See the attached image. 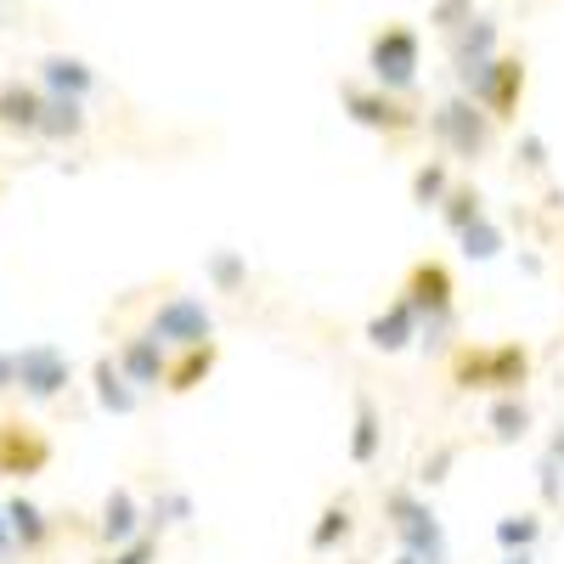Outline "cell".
<instances>
[{
  "mask_svg": "<svg viewBox=\"0 0 564 564\" xmlns=\"http://www.w3.org/2000/svg\"><path fill=\"white\" fill-rule=\"evenodd\" d=\"M446 193H452V170H446V159H430V164H417V170H412V204H417V209H441Z\"/></svg>",
  "mask_w": 564,
  "mask_h": 564,
  "instance_id": "obj_26",
  "label": "cell"
},
{
  "mask_svg": "<svg viewBox=\"0 0 564 564\" xmlns=\"http://www.w3.org/2000/svg\"><path fill=\"white\" fill-rule=\"evenodd\" d=\"M452 384L457 390H491V395H513L531 384V350L520 339L502 345H457L452 350Z\"/></svg>",
  "mask_w": 564,
  "mask_h": 564,
  "instance_id": "obj_1",
  "label": "cell"
},
{
  "mask_svg": "<svg viewBox=\"0 0 564 564\" xmlns=\"http://www.w3.org/2000/svg\"><path fill=\"white\" fill-rule=\"evenodd\" d=\"M7 513H12V536H18L23 553H40L45 542H52V520H45V513H40L29 497H12Z\"/></svg>",
  "mask_w": 564,
  "mask_h": 564,
  "instance_id": "obj_23",
  "label": "cell"
},
{
  "mask_svg": "<svg viewBox=\"0 0 564 564\" xmlns=\"http://www.w3.org/2000/svg\"><path fill=\"white\" fill-rule=\"evenodd\" d=\"M52 463V446H45V435L23 430V423H0V475H40V468Z\"/></svg>",
  "mask_w": 564,
  "mask_h": 564,
  "instance_id": "obj_11",
  "label": "cell"
},
{
  "mask_svg": "<svg viewBox=\"0 0 564 564\" xmlns=\"http://www.w3.org/2000/svg\"><path fill=\"white\" fill-rule=\"evenodd\" d=\"M542 542V513L536 508H520V513H502L497 520V547L502 553H531Z\"/></svg>",
  "mask_w": 564,
  "mask_h": 564,
  "instance_id": "obj_24",
  "label": "cell"
},
{
  "mask_svg": "<svg viewBox=\"0 0 564 564\" xmlns=\"http://www.w3.org/2000/svg\"><path fill=\"white\" fill-rule=\"evenodd\" d=\"M186 520H193V497H186V491H159V502H153V513H148V525L170 531V525H186Z\"/></svg>",
  "mask_w": 564,
  "mask_h": 564,
  "instance_id": "obj_29",
  "label": "cell"
},
{
  "mask_svg": "<svg viewBox=\"0 0 564 564\" xmlns=\"http://www.w3.org/2000/svg\"><path fill=\"white\" fill-rule=\"evenodd\" d=\"M12 384H18V356L0 350V390H12Z\"/></svg>",
  "mask_w": 564,
  "mask_h": 564,
  "instance_id": "obj_35",
  "label": "cell"
},
{
  "mask_svg": "<svg viewBox=\"0 0 564 564\" xmlns=\"http://www.w3.org/2000/svg\"><path fill=\"white\" fill-rule=\"evenodd\" d=\"M90 379H97V406H102V412H113V417H130V412H135L141 390L124 379L119 356H102L97 367H90Z\"/></svg>",
  "mask_w": 564,
  "mask_h": 564,
  "instance_id": "obj_19",
  "label": "cell"
},
{
  "mask_svg": "<svg viewBox=\"0 0 564 564\" xmlns=\"http://www.w3.org/2000/svg\"><path fill=\"white\" fill-rule=\"evenodd\" d=\"M468 18H475V0H435L430 7V29L435 34H457Z\"/></svg>",
  "mask_w": 564,
  "mask_h": 564,
  "instance_id": "obj_30",
  "label": "cell"
},
{
  "mask_svg": "<svg viewBox=\"0 0 564 564\" xmlns=\"http://www.w3.org/2000/svg\"><path fill=\"white\" fill-rule=\"evenodd\" d=\"M141 531H148V520H141L135 491H130V486H113L108 502H102V525H97V536H102L108 547H119V542H135Z\"/></svg>",
  "mask_w": 564,
  "mask_h": 564,
  "instance_id": "obj_15",
  "label": "cell"
},
{
  "mask_svg": "<svg viewBox=\"0 0 564 564\" xmlns=\"http://www.w3.org/2000/svg\"><path fill=\"white\" fill-rule=\"evenodd\" d=\"M159 558V536H148V531H141L135 542H119L102 564H153Z\"/></svg>",
  "mask_w": 564,
  "mask_h": 564,
  "instance_id": "obj_31",
  "label": "cell"
},
{
  "mask_svg": "<svg viewBox=\"0 0 564 564\" xmlns=\"http://www.w3.org/2000/svg\"><path fill=\"white\" fill-rule=\"evenodd\" d=\"M204 276H209L215 294H238V289H249V260H243L238 249H209Z\"/></svg>",
  "mask_w": 564,
  "mask_h": 564,
  "instance_id": "obj_25",
  "label": "cell"
},
{
  "mask_svg": "<svg viewBox=\"0 0 564 564\" xmlns=\"http://www.w3.org/2000/svg\"><path fill=\"white\" fill-rule=\"evenodd\" d=\"M536 486H542V502H547V508L564 502V463H558V457L542 452V463H536Z\"/></svg>",
  "mask_w": 564,
  "mask_h": 564,
  "instance_id": "obj_32",
  "label": "cell"
},
{
  "mask_svg": "<svg viewBox=\"0 0 564 564\" xmlns=\"http://www.w3.org/2000/svg\"><path fill=\"white\" fill-rule=\"evenodd\" d=\"M446 52H452V68H475V63H491L497 52H502V29H497V18H486V12H475L457 34H446Z\"/></svg>",
  "mask_w": 564,
  "mask_h": 564,
  "instance_id": "obj_12",
  "label": "cell"
},
{
  "mask_svg": "<svg viewBox=\"0 0 564 564\" xmlns=\"http://www.w3.org/2000/svg\"><path fill=\"white\" fill-rule=\"evenodd\" d=\"M480 215H486V204H480V193H475V186H452V193H446V204H441V220H446V231H452V238H457L463 226H475Z\"/></svg>",
  "mask_w": 564,
  "mask_h": 564,
  "instance_id": "obj_28",
  "label": "cell"
},
{
  "mask_svg": "<svg viewBox=\"0 0 564 564\" xmlns=\"http://www.w3.org/2000/svg\"><path fill=\"white\" fill-rule=\"evenodd\" d=\"M520 102H525V57L502 52L497 74H491V90H486V108L497 113V124H513L520 119Z\"/></svg>",
  "mask_w": 564,
  "mask_h": 564,
  "instance_id": "obj_14",
  "label": "cell"
},
{
  "mask_svg": "<svg viewBox=\"0 0 564 564\" xmlns=\"http://www.w3.org/2000/svg\"><path fill=\"white\" fill-rule=\"evenodd\" d=\"M531 423H536V412H531L525 390H513V395H491V406H486V430H491V441L513 446V441H525V435H531Z\"/></svg>",
  "mask_w": 564,
  "mask_h": 564,
  "instance_id": "obj_16",
  "label": "cell"
},
{
  "mask_svg": "<svg viewBox=\"0 0 564 564\" xmlns=\"http://www.w3.org/2000/svg\"><path fill=\"white\" fill-rule=\"evenodd\" d=\"M497 564H536V547H531V553H502Z\"/></svg>",
  "mask_w": 564,
  "mask_h": 564,
  "instance_id": "obj_38",
  "label": "cell"
},
{
  "mask_svg": "<svg viewBox=\"0 0 564 564\" xmlns=\"http://www.w3.org/2000/svg\"><path fill=\"white\" fill-rule=\"evenodd\" d=\"M417 68H423V40L412 23H384L367 40V74L372 85L395 90V97H412L417 90Z\"/></svg>",
  "mask_w": 564,
  "mask_h": 564,
  "instance_id": "obj_4",
  "label": "cell"
},
{
  "mask_svg": "<svg viewBox=\"0 0 564 564\" xmlns=\"http://www.w3.org/2000/svg\"><path fill=\"white\" fill-rule=\"evenodd\" d=\"M384 525H390L395 542H401L406 553H417L423 564H452V542H446L441 513L423 502L412 486H390V491H384Z\"/></svg>",
  "mask_w": 564,
  "mask_h": 564,
  "instance_id": "obj_2",
  "label": "cell"
},
{
  "mask_svg": "<svg viewBox=\"0 0 564 564\" xmlns=\"http://www.w3.org/2000/svg\"><path fill=\"white\" fill-rule=\"evenodd\" d=\"M153 334L170 345V350H186V345H204L215 339V311L198 300V294H170L159 311H153Z\"/></svg>",
  "mask_w": 564,
  "mask_h": 564,
  "instance_id": "obj_6",
  "label": "cell"
},
{
  "mask_svg": "<svg viewBox=\"0 0 564 564\" xmlns=\"http://www.w3.org/2000/svg\"><path fill=\"white\" fill-rule=\"evenodd\" d=\"M457 243H463L468 260H497V254L508 249V243H502V226H497L491 215H480L475 226H463V231H457Z\"/></svg>",
  "mask_w": 564,
  "mask_h": 564,
  "instance_id": "obj_27",
  "label": "cell"
},
{
  "mask_svg": "<svg viewBox=\"0 0 564 564\" xmlns=\"http://www.w3.org/2000/svg\"><path fill=\"white\" fill-rule=\"evenodd\" d=\"M547 457H558V463H564V423H558V430H553V441H547Z\"/></svg>",
  "mask_w": 564,
  "mask_h": 564,
  "instance_id": "obj_37",
  "label": "cell"
},
{
  "mask_svg": "<svg viewBox=\"0 0 564 564\" xmlns=\"http://www.w3.org/2000/svg\"><path fill=\"white\" fill-rule=\"evenodd\" d=\"M215 367H220V345H215V339H204V345H186V350L170 361V379H164V390H170V395L198 390Z\"/></svg>",
  "mask_w": 564,
  "mask_h": 564,
  "instance_id": "obj_18",
  "label": "cell"
},
{
  "mask_svg": "<svg viewBox=\"0 0 564 564\" xmlns=\"http://www.w3.org/2000/svg\"><path fill=\"white\" fill-rule=\"evenodd\" d=\"M339 102L361 130H379V135H406V130L423 124L406 108V97H395V90H384V85H339Z\"/></svg>",
  "mask_w": 564,
  "mask_h": 564,
  "instance_id": "obj_5",
  "label": "cell"
},
{
  "mask_svg": "<svg viewBox=\"0 0 564 564\" xmlns=\"http://www.w3.org/2000/svg\"><path fill=\"white\" fill-rule=\"evenodd\" d=\"M379 452H384V412L361 395L356 417H350V463L367 468V463H379Z\"/></svg>",
  "mask_w": 564,
  "mask_h": 564,
  "instance_id": "obj_20",
  "label": "cell"
},
{
  "mask_svg": "<svg viewBox=\"0 0 564 564\" xmlns=\"http://www.w3.org/2000/svg\"><path fill=\"white\" fill-rule=\"evenodd\" d=\"M513 159H520L531 175H542V170H547V141H542L536 130H525V135H520V148H513Z\"/></svg>",
  "mask_w": 564,
  "mask_h": 564,
  "instance_id": "obj_33",
  "label": "cell"
},
{
  "mask_svg": "<svg viewBox=\"0 0 564 564\" xmlns=\"http://www.w3.org/2000/svg\"><path fill=\"white\" fill-rule=\"evenodd\" d=\"M423 339V316H417V305L401 294V300H390L379 316L367 322V345L379 350V356H401V350H412Z\"/></svg>",
  "mask_w": 564,
  "mask_h": 564,
  "instance_id": "obj_9",
  "label": "cell"
},
{
  "mask_svg": "<svg viewBox=\"0 0 564 564\" xmlns=\"http://www.w3.org/2000/svg\"><path fill=\"white\" fill-rule=\"evenodd\" d=\"M74 379V361L57 350V345H29L18 350V384L29 401H57Z\"/></svg>",
  "mask_w": 564,
  "mask_h": 564,
  "instance_id": "obj_8",
  "label": "cell"
},
{
  "mask_svg": "<svg viewBox=\"0 0 564 564\" xmlns=\"http://www.w3.org/2000/svg\"><path fill=\"white\" fill-rule=\"evenodd\" d=\"M452 463H457V452H452V446H435L430 457H423V463H417V480H423V486H441Z\"/></svg>",
  "mask_w": 564,
  "mask_h": 564,
  "instance_id": "obj_34",
  "label": "cell"
},
{
  "mask_svg": "<svg viewBox=\"0 0 564 564\" xmlns=\"http://www.w3.org/2000/svg\"><path fill=\"white\" fill-rule=\"evenodd\" d=\"M350 531H356L350 502H327V508L316 513V525H311V553H334L339 542H350Z\"/></svg>",
  "mask_w": 564,
  "mask_h": 564,
  "instance_id": "obj_22",
  "label": "cell"
},
{
  "mask_svg": "<svg viewBox=\"0 0 564 564\" xmlns=\"http://www.w3.org/2000/svg\"><path fill=\"white\" fill-rule=\"evenodd\" d=\"M40 135H45V141H74V135H85V102H79V97H52V90H45Z\"/></svg>",
  "mask_w": 564,
  "mask_h": 564,
  "instance_id": "obj_21",
  "label": "cell"
},
{
  "mask_svg": "<svg viewBox=\"0 0 564 564\" xmlns=\"http://www.w3.org/2000/svg\"><path fill=\"white\" fill-rule=\"evenodd\" d=\"M423 322H457V282H452V265L446 260H417L406 271V289H401Z\"/></svg>",
  "mask_w": 564,
  "mask_h": 564,
  "instance_id": "obj_7",
  "label": "cell"
},
{
  "mask_svg": "<svg viewBox=\"0 0 564 564\" xmlns=\"http://www.w3.org/2000/svg\"><path fill=\"white\" fill-rule=\"evenodd\" d=\"M119 367H124V379H130L135 390H159V384L170 379V345L148 327V334H135V339L119 345Z\"/></svg>",
  "mask_w": 564,
  "mask_h": 564,
  "instance_id": "obj_10",
  "label": "cell"
},
{
  "mask_svg": "<svg viewBox=\"0 0 564 564\" xmlns=\"http://www.w3.org/2000/svg\"><path fill=\"white\" fill-rule=\"evenodd\" d=\"M40 85L52 90V97H79V102H85L90 90H97V68H90L85 57H63V52H57V57L40 63Z\"/></svg>",
  "mask_w": 564,
  "mask_h": 564,
  "instance_id": "obj_17",
  "label": "cell"
},
{
  "mask_svg": "<svg viewBox=\"0 0 564 564\" xmlns=\"http://www.w3.org/2000/svg\"><path fill=\"white\" fill-rule=\"evenodd\" d=\"M40 113H45V85H23V79L0 85V130L40 135Z\"/></svg>",
  "mask_w": 564,
  "mask_h": 564,
  "instance_id": "obj_13",
  "label": "cell"
},
{
  "mask_svg": "<svg viewBox=\"0 0 564 564\" xmlns=\"http://www.w3.org/2000/svg\"><path fill=\"white\" fill-rule=\"evenodd\" d=\"M390 564H423V558H417V553H406V547H401V553H395V558H390Z\"/></svg>",
  "mask_w": 564,
  "mask_h": 564,
  "instance_id": "obj_39",
  "label": "cell"
},
{
  "mask_svg": "<svg viewBox=\"0 0 564 564\" xmlns=\"http://www.w3.org/2000/svg\"><path fill=\"white\" fill-rule=\"evenodd\" d=\"M12 542H18V536H12V513H7V508H0V558H7V553H12Z\"/></svg>",
  "mask_w": 564,
  "mask_h": 564,
  "instance_id": "obj_36",
  "label": "cell"
},
{
  "mask_svg": "<svg viewBox=\"0 0 564 564\" xmlns=\"http://www.w3.org/2000/svg\"><path fill=\"white\" fill-rule=\"evenodd\" d=\"M430 135L441 141V148L452 159H486L491 153V141H497V113L486 102H475L468 90H457V97H446L435 113H430Z\"/></svg>",
  "mask_w": 564,
  "mask_h": 564,
  "instance_id": "obj_3",
  "label": "cell"
}]
</instances>
